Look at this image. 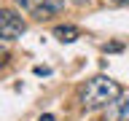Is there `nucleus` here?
<instances>
[{
	"mask_svg": "<svg viewBox=\"0 0 129 121\" xmlns=\"http://www.w3.org/2000/svg\"><path fill=\"white\" fill-rule=\"evenodd\" d=\"M116 97H121V86L113 78H108V75H97V78H91L83 86L81 105L86 110H97V108H108Z\"/></svg>",
	"mask_w": 129,
	"mask_h": 121,
	"instance_id": "obj_1",
	"label": "nucleus"
},
{
	"mask_svg": "<svg viewBox=\"0 0 129 121\" xmlns=\"http://www.w3.org/2000/svg\"><path fill=\"white\" fill-rule=\"evenodd\" d=\"M14 3L35 19H48V16L64 11V0H14Z\"/></svg>",
	"mask_w": 129,
	"mask_h": 121,
	"instance_id": "obj_2",
	"label": "nucleus"
},
{
	"mask_svg": "<svg viewBox=\"0 0 129 121\" xmlns=\"http://www.w3.org/2000/svg\"><path fill=\"white\" fill-rule=\"evenodd\" d=\"M22 32H24V22L14 11H3L0 14V35H3V40H16Z\"/></svg>",
	"mask_w": 129,
	"mask_h": 121,
	"instance_id": "obj_3",
	"label": "nucleus"
},
{
	"mask_svg": "<svg viewBox=\"0 0 129 121\" xmlns=\"http://www.w3.org/2000/svg\"><path fill=\"white\" fill-rule=\"evenodd\" d=\"M105 118L108 121H129V100L126 97H116V100L108 105Z\"/></svg>",
	"mask_w": 129,
	"mask_h": 121,
	"instance_id": "obj_4",
	"label": "nucleus"
},
{
	"mask_svg": "<svg viewBox=\"0 0 129 121\" xmlns=\"http://www.w3.org/2000/svg\"><path fill=\"white\" fill-rule=\"evenodd\" d=\"M54 35H56L59 40H62V43H73V40L78 38V30L67 24V27H56V30H54Z\"/></svg>",
	"mask_w": 129,
	"mask_h": 121,
	"instance_id": "obj_5",
	"label": "nucleus"
},
{
	"mask_svg": "<svg viewBox=\"0 0 129 121\" xmlns=\"http://www.w3.org/2000/svg\"><path fill=\"white\" fill-rule=\"evenodd\" d=\"M105 51H121V43H113V46H105Z\"/></svg>",
	"mask_w": 129,
	"mask_h": 121,
	"instance_id": "obj_6",
	"label": "nucleus"
},
{
	"mask_svg": "<svg viewBox=\"0 0 129 121\" xmlns=\"http://www.w3.org/2000/svg\"><path fill=\"white\" fill-rule=\"evenodd\" d=\"M35 73H38V75H48L51 70H48V67H35Z\"/></svg>",
	"mask_w": 129,
	"mask_h": 121,
	"instance_id": "obj_7",
	"label": "nucleus"
},
{
	"mask_svg": "<svg viewBox=\"0 0 129 121\" xmlns=\"http://www.w3.org/2000/svg\"><path fill=\"white\" fill-rule=\"evenodd\" d=\"M40 121H54V116H51V113H46V116H40Z\"/></svg>",
	"mask_w": 129,
	"mask_h": 121,
	"instance_id": "obj_8",
	"label": "nucleus"
},
{
	"mask_svg": "<svg viewBox=\"0 0 129 121\" xmlns=\"http://www.w3.org/2000/svg\"><path fill=\"white\" fill-rule=\"evenodd\" d=\"M110 3H116V6H126L129 0H110Z\"/></svg>",
	"mask_w": 129,
	"mask_h": 121,
	"instance_id": "obj_9",
	"label": "nucleus"
}]
</instances>
